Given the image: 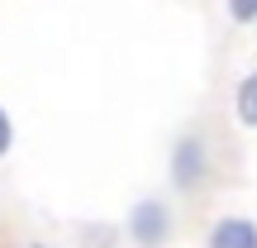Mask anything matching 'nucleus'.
Listing matches in <instances>:
<instances>
[{
	"mask_svg": "<svg viewBox=\"0 0 257 248\" xmlns=\"http://www.w3.org/2000/svg\"><path fill=\"white\" fill-rule=\"evenodd\" d=\"M128 234H134L138 248H162L167 234H172V210L162 201H138L134 215H128Z\"/></svg>",
	"mask_w": 257,
	"mask_h": 248,
	"instance_id": "f257e3e1",
	"label": "nucleus"
},
{
	"mask_svg": "<svg viewBox=\"0 0 257 248\" xmlns=\"http://www.w3.org/2000/svg\"><path fill=\"white\" fill-rule=\"evenodd\" d=\"M34 248H48V243H34Z\"/></svg>",
	"mask_w": 257,
	"mask_h": 248,
	"instance_id": "423d86ee",
	"label": "nucleus"
},
{
	"mask_svg": "<svg viewBox=\"0 0 257 248\" xmlns=\"http://www.w3.org/2000/svg\"><path fill=\"white\" fill-rule=\"evenodd\" d=\"M200 172H205V148H200V138H181V143H176L172 177L181 186H191V182H200Z\"/></svg>",
	"mask_w": 257,
	"mask_h": 248,
	"instance_id": "7ed1b4c3",
	"label": "nucleus"
},
{
	"mask_svg": "<svg viewBox=\"0 0 257 248\" xmlns=\"http://www.w3.org/2000/svg\"><path fill=\"white\" fill-rule=\"evenodd\" d=\"M10 143H15V124H10V115H5V105H0V157L10 153Z\"/></svg>",
	"mask_w": 257,
	"mask_h": 248,
	"instance_id": "39448f33",
	"label": "nucleus"
},
{
	"mask_svg": "<svg viewBox=\"0 0 257 248\" xmlns=\"http://www.w3.org/2000/svg\"><path fill=\"white\" fill-rule=\"evenodd\" d=\"M238 120L248 129H257V72L243 76V86H238Z\"/></svg>",
	"mask_w": 257,
	"mask_h": 248,
	"instance_id": "20e7f679",
	"label": "nucleus"
},
{
	"mask_svg": "<svg viewBox=\"0 0 257 248\" xmlns=\"http://www.w3.org/2000/svg\"><path fill=\"white\" fill-rule=\"evenodd\" d=\"M210 248H257V224L243 215H224L210 234Z\"/></svg>",
	"mask_w": 257,
	"mask_h": 248,
	"instance_id": "f03ea898",
	"label": "nucleus"
}]
</instances>
